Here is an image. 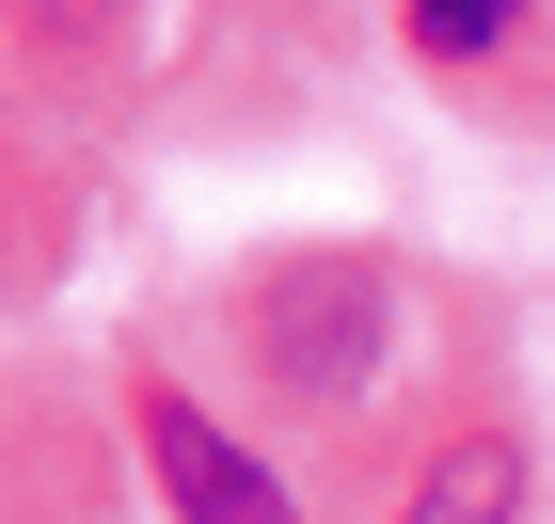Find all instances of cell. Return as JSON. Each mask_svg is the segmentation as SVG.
Here are the masks:
<instances>
[{
    "instance_id": "obj_3",
    "label": "cell",
    "mask_w": 555,
    "mask_h": 524,
    "mask_svg": "<svg viewBox=\"0 0 555 524\" xmlns=\"http://www.w3.org/2000/svg\"><path fill=\"white\" fill-rule=\"evenodd\" d=\"M508 16H524V0H413V33L444 48V64H476V48L508 33Z\"/></svg>"
},
{
    "instance_id": "obj_2",
    "label": "cell",
    "mask_w": 555,
    "mask_h": 524,
    "mask_svg": "<svg viewBox=\"0 0 555 524\" xmlns=\"http://www.w3.org/2000/svg\"><path fill=\"white\" fill-rule=\"evenodd\" d=\"M508 509H524V461H508L492 430L444 445V461H428V493H413V524H508Z\"/></svg>"
},
{
    "instance_id": "obj_1",
    "label": "cell",
    "mask_w": 555,
    "mask_h": 524,
    "mask_svg": "<svg viewBox=\"0 0 555 524\" xmlns=\"http://www.w3.org/2000/svg\"><path fill=\"white\" fill-rule=\"evenodd\" d=\"M143 461H159V493H175L191 524H301L286 477H270L222 413H191V397H143Z\"/></svg>"
}]
</instances>
